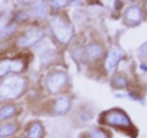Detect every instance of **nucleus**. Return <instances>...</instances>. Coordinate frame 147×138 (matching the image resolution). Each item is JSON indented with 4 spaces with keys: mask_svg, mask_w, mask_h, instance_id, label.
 <instances>
[{
    "mask_svg": "<svg viewBox=\"0 0 147 138\" xmlns=\"http://www.w3.org/2000/svg\"><path fill=\"white\" fill-rule=\"evenodd\" d=\"M50 28L60 43H68L74 35L72 25L62 16H56V18L50 19Z\"/></svg>",
    "mask_w": 147,
    "mask_h": 138,
    "instance_id": "obj_2",
    "label": "nucleus"
},
{
    "mask_svg": "<svg viewBox=\"0 0 147 138\" xmlns=\"http://www.w3.org/2000/svg\"><path fill=\"white\" fill-rule=\"evenodd\" d=\"M87 56L91 59V60H97L103 56V48L100 44L97 43H91L88 47H87Z\"/></svg>",
    "mask_w": 147,
    "mask_h": 138,
    "instance_id": "obj_11",
    "label": "nucleus"
},
{
    "mask_svg": "<svg viewBox=\"0 0 147 138\" xmlns=\"http://www.w3.org/2000/svg\"><path fill=\"white\" fill-rule=\"evenodd\" d=\"M68 2H50V5H53L55 7H60V6H63V5H66Z\"/></svg>",
    "mask_w": 147,
    "mask_h": 138,
    "instance_id": "obj_20",
    "label": "nucleus"
},
{
    "mask_svg": "<svg viewBox=\"0 0 147 138\" xmlns=\"http://www.w3.org/2000/svg\"><path fill=\"white\" fill-rule=\"evenodd\" d=\"M103 120L107 125L118 127V128H129L131 127L129 118L122 110H110V112H107V113L103 116Z\"/></svg>",
    "mask_w": 147,
    "mask_h": 138,
    "instance_id": "obj_3",
    "label": "nucleus"
},
{
    "mask_svg": "<svg viewBox=\"0 0 147 138\" xmlns=\"http://www.w3.org/2000/svg\"><path fill=\"white\" fill-rule=\"evenodd\" d=\"M81 53L84 55V48L82 47H75V48H74V56H75L78 60H82L84 57L81 56Z\"/></svg>",
    "mask_w": 147,
    "mask_h": 138,
    "instance_id": "obj_17",
    "label": "nucleus"
},
{
    "mask_svg": "<svg viewBox=\"0 0 147 138\" xmlns=\"http://www.w3.org/2000/svg\"><path fill=\"white\" fill-rule=\"evenodd\" d=\"M69 107H71V102H69V98L66 96L59 97L53 104V110H55L56 115H65L69 110Z\"/></svg>",
    "mask_w": 147,
    "mask_h": 138,
    "instance_id": "obj_8",
    "label": "nucleus"
},
{
    "mask_svg": "<svg viewBox=\"0 0 147 138\" xmlns=\"http://www.w3.org/2000/svg\"><path fill=\"white\" fill-rule=\"evenodd\" d=\"M124 57V53H122V50L118 48V47H112L110 48V52L107 55V59H106V63H105V68L107 72H112L116 65H118V62Z\"/></svg>",
    "mask_w": 147,
    "mask_h": 138,
    "instance_id": "obj_7",
    "label": "nucleus"
},
{
    "mask_svg": "<svg viewBox=\"0 0 147 138\" xmlns=\"http://www.w3.org/2000/svg\"><path fill=\"white\" fill-rule=\"evenodd\" d=\"M112 84H113L115 88H125L127 79L122 77V75H116V77H113V79H112Z\"/></svg>",
    "mask_w": 147,
    "mask_h": 138,
    "instance_id": "obj_15",
    "label": "nucleus"
},
{
    "mask_svg": "<svg viewBox=\"0 0 147 138\" xmlns=\"http://www.w3.org/2000/svg\"><path fill=\"white\" fill-rule=\"evenodd\" d=\"M24 69V62L22 60H2L0 62V77L9 73V72H21Z\"/></svg>",
    "mask_w": 147,
    "mask_h": 138,
    "instance_id": "obj_6",
    "label": "nucleus"
},
{
    "mask_svg": "<svg viewBox=\"0 0 147 138\" xmlns=\"http://www.w3.org/2000/svg\"><path fill=\"white\" fill-rule=\"evenodd\" d=\"M43 37H44L43 30H40V28H30L25 34L19 37L18 44L21 47H30V46H32L35 43H38Z\"/></svg>",
    "mask_w": 147,
    "mask_h": 138,
    "instance_id": "obj_5",
    "label": "nucleus"
},
{
    "mask_svg": "<svg viewBox=\"0 0 147 138\" xmlns=\"http://www.w3.org/2000/svg\"><path fill=\"white\" fill-rule=\"evenodd\" d=\"M125 21L127 24L129 25H136L141 21V9L137 7V6H132L127 10V13H125Z\"/></svg>",
    "mask_w": 147,
    "mask_h": 138,
    "instance_id": "obj_9",
    "label": "nucleus"
},
{
    "mask_svg": "<svg viewBox=\"0 0 147 138\" xmlns=\"http://www.w3.org/2000/svg\"><path fill=\"white\" fill-rule=\"evenodd\" d=\"M140 56H141L144 60H147V44H143V46H141V48H140Z\"/></svg>",
    "mask_w": 147,
    "mask_h": 138,
    "instance_id": "obj_19",
    "label": "nucleus"
},
{
    "mask_svg": "<svg viewBox=\"0 0 147 138\" xmlns=\"http://www.w3.org/2000/svg\"><path fill=\"white\" fill-rule=\"evenodd\" d=\"M25 79L19 77H10L6 78L0 84V97L2 98H16L25 90Z\"/></svg>",
    "mask_w": 147,
    "mask_h": 138,
    "instance_id": "obj_1",
    "label": "nucleus"
},
{
    "mask_svg": "<svg viewBox=\"0 0 147 138\" xmlns=\"http://www.w3.org/2000/svg\"><path fill=\"white\" fill-rule=\"evenodd\" d=\"M13 30H15V25H9V27H6V28H5V31L0 32V37H6L7 34L13 32Z\"/></svg>",
    "mask_w": 147,
    "mask_h": 138,
    "instance_id": "obj_18",
    "label": "nucleus"
},
{
    "mask_svg": "<svg viewBox=\"0 0 147 138\" xmlns=\"http://www.w3.org/2000/svg\"><path fill=\"white\" fill-rule=\"evenodd\" d=\"M15 113V107L12 106V104H7V106H3V107H0V120H3V119H7L10 118L12 115Z\"/></svg>",
    "mask_w": 147,
    "mask_h": 138,
    "instance_id": "obj_14",
    "label": "nucleus"
},
{
    "mask_svg": "<svg viewBox=\"0 0 147 138\" xmlns=\"http://www.w3.org/2000/svg\"><path fill=\"white\" fill-rule=\"evenodd\" d=\"M28 15L32 16V18H38V19L46 18V15H47V6H46V3H35L31 7V10L28 12Z\"/></svg>",
    "mask_w": 147,
    "mask_h": 138,
    "instance_id": "obj_10",
    "label": "nucleus"
},
{
    "mask_svg": "<svg viewBox=\"0 0 147 138\" xmlns=\"http://www.w3.org/2000/svg\"><path fill=\"white\" fill-rule=\"evenodd\" d=\"M43 135H44V129L41 123L38 122H34L27 131V138H43Z\"/></svg>",
    "mask_w": 147,
    "mask_h": 138,
    "instance_id": "obj_12",
    "label": "nucleus"
},
{
    "mask_svg": "<svg viewBox=\"0 0 147 138\" xmlns=\"http://www.w3.org/2000/svg\"><path fill=\"white\" fill-rule=\"evenodd\" d=\"M68 82V75L65 72H53L47 77L46 79V87L49 88L50 93H57L59 90H62L65 84Z\"/></svg>",
    "mask_w": 147,
    "mask_h": 138,
    "instance_id": "obj_4",
    "label": "nucleus"
},
{
    "mask_svg": "<svg viewBox=\"0 0 147 138\" xmlns=\"http://www.w3.org/2000/svg\"><path fill=\"white\" fill-rule=\"evenodd\" d=\"M15 131H16V125H15V123H5V125H0V138L10 137L12 134H15Z\"/></svg>",
    "mask_w": 147,
    "mask_h": 138,
    "instance_id": "obj_13",
    "label": "nucleus"
},
{
    "mask_svg": "<svg viewBox=\"0 0 147 138\" xmlns=\"http://www.w3.org/2000/svg\"><path fill=\"white\" fill-rule=\"evenodd\" d=\"M88 137L90 138H109V135L102 129H91L88 132Z\"/></svg>",
    "mask_w": 147,
    "mask_h": 138,
    "instance_id": "obj_16",
    "label": "nucleus"
}]
</instances>
